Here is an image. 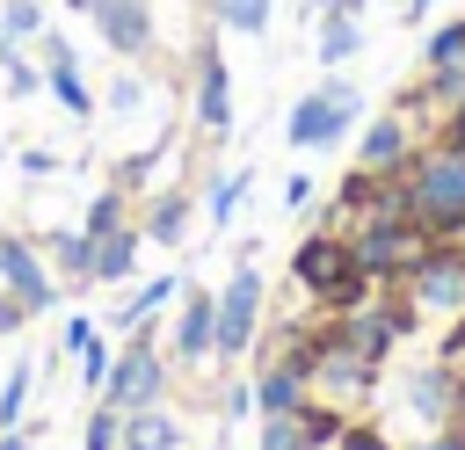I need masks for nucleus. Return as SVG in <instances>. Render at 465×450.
<instances>
[{"mask_svg":"<svg viewBox=\"0 0 465 450\" xmlns=\"http://www.w3.org/2000/svg\"><path fill=\"white\" fill-rule=\"evenodd\" d=\"M254 450H312V443H305V421L298 414H262L254 421Z\"/></svg>","mask_w":465,"mask_h":450,"instance_id":"27","label":"nucleus"},{"mask_svg":"<svg viewBox=\"0 0 465 450\" xmlns=\"http://www.w3.org/2000/svg\"><path fill=\"white\" fill-rule=\"evenodd\" d=\"M291 283L312 298V312H320V319L356 312V305H371V298H378V283L356 269L349 240H341V232H327V225H312V232L291 247Z\"/></svg>","mask_w":465,"mask_h":450,"instance_id":"2","label":"nucleus"},{"mask_svg":"<svg viewBox=\"0 0 465 450\" xmlns=\"http://www.w3.org/2000/svg\"><path fill=\"white\" fill-rule=\"evenodd\" d=\"M356 116H363V87L341 80V73H327V80H312V87L291 102L283 145H291V152H327V145H341V138L356 131Z\"/></svg>","mask_w":465,"mask_h":450,"instance_id":"5","label":"nucleus"},{"mask_svg":"<svg viewBox=\"0 0 465 450\" xmlns=\"http://www.w3.org/2000/svg\"><path fill=\"white\" fill-rule=\"evenodd\" d=\"M73 363H80V385H87V392L102 399V385H109V363H116V341H102V334H94V341H87V348H80Z\"/></svg>","mask_w":465,"mask_h":450,"instance_id":"28","label":"nucleus"},{"mask_svg":"<svg viewBox=\"0 0 465 450\" xmlns=\"http://www.w3.org/2000/svg\"><path fill=\"white\" fill-rule=\"evenodd\" d=\"M254 414V377H232L225 385V421H247Z\"/></svg>","mask_w":465,"mask_h":450,"instance_id":"33","label":"nucleus"},{"mask_svg":"<svg viewBox=\"0 0 465 450\" xmlns=\"http://www.w3.org/2000/svg\"><path fill=\"white\" fill-rule=\"evenodd\" d=\"M29 319H36V312H29L22 298H7V290H0V341H7V334H22Z\"/></svg>","mask_w":465,"mask_h":450,"instance_id":"34","label":"nucleus"},{"mask_svg":"<svg viewBox=\"0 0 465 450\" xmlns=\"http://www.w3.org/2000/svg\"><path fill=\"white\" fill-rule=\"evenodd\" d=\"M312 196H320V181H312L305 167H291V174H283V196H276V203H283V218H298V210H312Z\"/></svg>","mask_w":465,"mask_h":450,"instance_id":"31","label":"nucleus"},{"mask_svg":"<svg viewBox=\"0 0 465 450\" xmlns=\"http://www.w3.org/2000/svg\"><path fill=\"white\" fill-rule=\"evenodd\" d=\"M0 290H7V298H22L29 312H51V305H58V276H51V261H44V247H36V240L0 232Z\"/></svg>","mask_w":465,"mask_h":450,"instance_id":"13","label":"nucleus"},{"mask_svg":"<svg viewBox=\"0 0 465 450\" xmlns=\"http://www.w3.org/2000/svg\"><path fill=\"white\" fill-rule=\"evenodd\" d=\"M182 290H189L182 276H145V283H131V298L109 312V334L124 341V334H138V327H160V312H167Z\"/></svg>","mask_w":465,"mask_h":450,"instance_id":"16","label":"nucleus"},{"mask_svg":"<svg viewBox=\"0 0 465 450\" xmlns=\"http://www.w3.org/2000/svg\"><path fill=\"white\" fill-rule=\"evenodd\" d=\"M305 7H312V15H327V7H334V0H305Z\"/></svg>","mask_w":465,"mask_h":450,"instance_id":"39","label":"nucleus"},{"mask_svg":"<svg viewBox=\"0 0 465 450\" xmlns=\"http://www.w3.org/2000/svg\"><path fill=\"white\" fill-rule=\"evenodd\" d=\"M174 370H211L218 363V290H182L174 298V334H167Z\"/></svg>","mask_w":465,"mask_h":450,"instance_id":"11","label":"nucleus"},{"mask_svg":"<svg viewBox=\"0 0 465 450\" xmlns=\"http://www.w3.org/2000/svg\"><path fill=\"white\" fill-rule=\"evenodd\" d=\"M436 7H443V0H400V22H407V29H421Z\"/></svg>","mask_w":465,"mask_h":450,"instance_id":"37","label":"nucleus"},{"mask_svg":"<svg viewBox=\"0 0 465 450\" xmlns=\"http://www.w3.org/2000/svg\"><path fill=\"white\" fill-rule=\"evenodd\" d=\"M182 443H189V428L167 414V399H160V406L124 414V450H182Z\"/></svg>","mask_w":465,"mask_h":450,"instance_id":"19","label":"nucleus"},{"mask_svg":"<svg viewBox=\"0 0 465 450\" xmlns=\"http://www.w3.org/2000/svg\"><path fill=\"white\" fill-rule=\"evenodd\" d=\"M0 94L7 102H36L44 94V65L29 51H15V44H0Z\"/></svg>","mask_w":465,"mask_h":450,"instance_id":"23","label":"nucleus"},{"mask_svg":"<svg viewBox=\"0 0 465 450\" xmlns=\"http://www.w3.org/2000/svg\"><path fill=\"white\" fill-rule=\"evenodd\" d=\"M407 218L429 240H465V145L458 138H421L407 160Z\"/></svg>","mask_w":465,"mask_h":450,"instance_id":"1","label":"nucleus"},{"mask_svg":"<svg viewBox=\"0 0 465 450\" xmlns=\"http://www.w3.org/2000/svg\"><path fill=\"white\" fill-rule=\"evenodd\" d=\"M421 327H458L465 319V240H429L407 269H400V283H385Z\"/></svg>","mask_w":465,"mask_h":450,"instance_id":"3","label":"nucleus"},{"mask_svg":"<svg viewBox=\"0 0 465 450\" xmlns=\"http://www.w3.org/2000/svg\"><path fill=\"white\" fill-rule=\"evenodd\" d=\"M334 450H392V435H385L378 421H341V435H334Z\"/></svg>","mask_w":465,"mask_h":450,"instance_id":"32","label":"nucleus"},{"mask_svg":"<svg viewBox=\"0 0 465 450\" xmlns=\"http://www.w3.org/2000/svg\"><path fill=\"white\" fill-rule=\"evenodd\" d=\"M36 370H44V363H15V370L0 377V428H22V421H29V392H36Z\"/></svg>","mask_w":465,"mask_h":450,"instance_id":"25","label":"nucleus"},{"mask_svg":"<svg viewBox=\"0 0 465 450\" xmlns=\"http://www.w3.org/2000/svg\"><path fill=\"white\" fill-rule=\"evenodd\" d=\"M102 109H109V116H138V109H145V80H138V73H116V80L102 87Z\"/></svg>","mask_w":465,"mask_h":450,"instance_id":"29","label":"nucleus"},{"mask_svg":"<svg viewBox=\"0 0 465 450\" xmlns=\"http://www.w3.org/2000/svg\"><path fill=\"white\" fill-rule=\"evenodd\" d=\"M254 254H262V247L247 240L240 261H232V276L218 283V370L247 363L254 341H262V319H269V283H262V261H254Z\"/></svg>","mask_w":465,"mask_h":450,"instance_id":"4","label":"nucleus"},{"mask_svg":"<svg viewBox=\"0 0 465 450\" xmlns=\"http://www.w3.org/2000/svg\"><path fill=\"white\" fill-rule=\"evenodd\" d=\"M458 385H465V370H458L450 356H436V363H414V370H407V414H414L421 428H443V421H458Z\"/></svg>","mask_w":465,"mask_h":450,"instance_id":"14","label":"nucleus"},{"mask_svg":"<svg viewBox=\"0 0 465 450\" xmlns=\"http://www.w3.org/2000/svg\"><path fill=\"white\" fill-rule=\"evenodd\" d=\"M87 341H94V319H87V312H65V319H58V341H51V363H65V356H80Z\"/></svg>","mask_w":465,"mask_h":450,"instance_id":"30","label":"nucleus"},{"mask_svg":"<svg viewBox=\"0 0 465 450\" xmlns=\"http://www.w3.org/2000/svg\"><path fill=\"white\" fill-rule=\"evenodd\" d=\"M167 377H174L167 334H160V327H138V334L116 341V363H109L102 399H109L116 414H138V406H160V399H167Z\"/></svg>","mask_w":465,"mask_h":450,"instance_id":"6","label":"nucleus"},{"mask_svg":"<svg viewBox=\"0 0 465 450\" xmlns=\"http://www.w3.org/2000/svg\"><path fill=\"white\" fill-rule=\"evenodd\" d=\"M414 450H465V421H443V428H429Z\"/></svg>","mask_w":465,"mask_h":450,"instance_id":"35","label":"nucleus"},{"mask_svg":"<svg viewBox=\"0 0 465 450\" xmlns=\"http://www.w3.org/2000/svg\"><path fill=\"white\" fill-rule=\"evenodd\" d=\"M138 254H145V225L124 218L116 232L94 240V269H87V283H138Z\"/></svg>","mask_w":465,"mask_h":450,"instance_id":"17","label":"nucleus"},{"mask_svg":"<svg viewBox=\"0 0 465 450\" xmlns=\"http://www.w3.org/2000/svg\"><path fill=\"white\" fill-rule=\"evenodd\" d=\"M218 450H225V443H218Z\"/></svg>","mask_w":465,"mask_h":450,"instance_id":"41","label":"nucleus"},{"mask_svg":"<svg viewBox=\"0 0 465 450\" xmlns=\"http://www.w3.org/2000/svg\"><path fill=\"white\" fill-rule=\"evenodd\" d=\"M305 348H312V399H327V406H363L371 399V385H378V363H363L327 319H312L305 327Z\"/></svg>","mask_w":465,"mask_h":450,"instance_id":"8","label":"nucleus"},{"mask_svg":"<svg viewBox=\"0 0 465 450\" xmlns=\"http://www.w3.org/2000/svg\"><path fill=\"white\" fill-rule=\"evenodd\" d=\"M458 421H465V385H458Z\"/></svg>","mask_w":465,"mask_h":450,"instance_id":"40","label":"nucleus"},{"mask_svg":"<svg viewBox=\"0 0 465 450\" xmlns=\"http://www.w3.org/2000/svg\"><path fill=\"white\" fill-rule=\"evenodd\" d=\"M80 450H124V414L109 399H94V414L80 421Z\"/></svg>","mask_w":465,"mask_h":450,"instance_id":"26","label":"nucleus"},{"mask_svg":"<svg viewBox=\"0 0 465 450\" xmlns=\"http://www.w3.org/2000/svg\"><path fill=\"white\" fill-rule=\"evenodd\" d=\"M247 189H254V167H247V160L225 167V174H211V181H203V218H211V225H232V210L247 203Z\"/></svg>","mask_w":465,"mask_h":450,"instance_id":"21","label":"nucleus"},{"mask_svg":"<svg viewBox=\"0 0 465 450\" xmlns=\"http://www.w3.org/2000/svg\"><path fill=\"white\" fill-rule=\"evenodd\" d=\"M94 36L109 44V58L124 65H145L160 51V22H153V0H94Z\"/></svg>","mask_w":465,"mask_h":450,"instance_id":"12","label":"nucleus"},{"mask_svg":"<svg viewBox=\"0 0 465 450\" xmlns=\"http://www.w3.org/2000/svg\"><path fill=\"white\" fill-rule=\"evenodd\" d=\"M0 450H29V421L22 428H0Z\"/></svg>","mask_w":465,"mask_h":450,"instance_id":"38","label":"nucleus"},{"mask_svg":"<svg viewBox=\"0 0 465 450\" xmlns=\"http://www.w3.org/2000/svg\"><path fill=\"white\" fill-rule=\"evenodd\" d=\"M211 29H232V36H262L276 22V0H203Z\"/></svg>","mask_w":465,"mask_h":450,"instance_id":"22","label":"nucleus"},{"mask_svg":"<svg viewBox=\"0 0 465 450\" xmlns=\"http://www.w3.org/2000/svg\"><path fill=\"white\" fill-rule=\"evenodd\" d=\"M44 261H51V276H58V283L87 290V269H94V240H87L80 225H58V232L44 240Z\"/></svg>","mask_w":465,"mask_h":450,"instance_id":"18","label":"nucleus"},{"mask_svg":"<svg viewBox=\"0 0 465 450\" xmlns=\"http://www.w3.org/2000/svg\"><path fill=\"white\" fill-rule=\"evenodd\" d=\"M138 203H145V210H138L145 247H182V240H189V225H196V189L167 181V189H145Z\"/></svg>","mask_w":465,"mask_h":450,"instance_id":"15","label":"nucleus"},{"mask_svg":"<svg viewBox=\"0 0 465 450\" xmlns=\"http://www.w3.org/2000/svg\"><path fill=\"white\" fill-rule=\"evenodd\" d=\"M189 123L203 131V145H225L232 138V65H225L211 22L196 36V51H189Z\"/></svg>","mask_w":465,"mask_h":450,"instance_id":"7","label":"nucleus"},{"mask_svg":"<svg viewBox=\"0 0 465 450\" xmlns=\"http://www.w3.org/2000/svg\"><path fill=\"white\" fill-rule=\"evenodd\" d=\"M51 167H58L51 145H29V152H22V174H51Z\"/></svg>","mask_w":465,"mask_h":450,"instance_id":"36","label":"nucleus"},{"mask_svg":"<svg viewBox=\"0 0 465 450\" xmlns=\"http://www.w3.org/2000/svg\"><path fill=\"white\" fill-rule=\"evenodd\" d=\"M414 145H421V131L407 123V109H378V116L356 131V152H349V167H356V174H378V181H392V174H407Z\"/></svg>","mask_w":465,"mask_h":450,"instance_id":"10","label":"nucleus"},{"mask_svg":"<svg viewBox=\"0 0 465 450\" xmlns=\"http://www.w3.org/2000/svg\"><path fill=\"white\" fill-rule=\"evenodd\" d=\"M429 247V232L414 225V218H378V225H356L349 232V254H356V269L385 290V283H400V269L414 261Z\"/></svg>","mask_w":465,"mask_h":450,"instance_id":"9","label":"nucleus"},{"mask_svg":"<svg viewBox=\"0 0 465 450\" xmlns=\"http://www.w3.org/2000/svg\"><path fill=\"white\" fill-rule=\"evenodd\" d=\"M44 29H51V22H44V0H0V44L29 51Z\"/></svg>","mask_w":465,"mask_h":450,"instance_id":"24","label":"nucleus"},{"mask_svg":"<svg viewBox=\"0 0 465 450\" xmlns=\"http://www.w3.org/2000/svg\"><path fill=\"white\" fill-rule=\"evenodd\" d=\"M124 218H138V196H131L124 181H102V189L87 196V210H80V232H87V240H102V232H116Z\"/></svg>","mask_w":465,"mask_h":450,"instance_id":"20","label":"nucleus"}]
</instances>
